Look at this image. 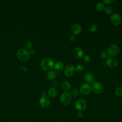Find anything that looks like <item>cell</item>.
Masks as SVG:
<instances>
[{
  "label": "cell",
  "mask_w": 122,
  "mask_h": 122,
  "mask_svg": "<svg viewBox=\"0 0 122 122\" xmlns=\"http://www.w3.org/2000/svg\"><path fill=\"white\" fill-rule=\"evenodd\" d=\"M30 55L29 51L24 48L19 49L16 52L17 59L22 62L27 61L30 58Z\"/></svg>",
  "instance_id": "6da1fadb"
},
{
  "label": "cell",
  "mask_w": 122,
  "mask_h": 122,
  "mask_svg": "<svg viewBox=\"0 0 122 122\" xmlns=\"http://www.w3.org/2000/svg\"><path fill=\"white\" fill-rule=\"evenodd\" d=\"M104 11L107 14H112L113 12V9L111 6H106L104 7Z\"/></svg>",
  "instance_id": "7402d4cb"
},
{
  "label": "cell",
  "mask_w": 122,
  "mask_h": 122,
  "mask_svg": "<svg viewBox=\"0 0 122 122\" xmlns=\"http://www.w3.org/2000/svg\"><path fill=\"white\" fill-rule=\"evenodd\" d=\"M76 40V36L74 35H71L69 37V41L71 42H73Z\"/></svg>",
  "instance_id": "83f0119b"
},
{
  "label": "cell",
  "mask_w": 122,
  "mask_h": 122,
  "mask_svg": "<svg viewBox=\"0 0 122 122\" xmlns=\"http://www.w3.org/2000/svg\"><path fill=\"white\" fill-rule=\"evenodd\" d=\"M53 68L56 71H61L64 68V64L61 61H58L54 64Z\"/></svg>",
  "instance_id": "2e32d148"
},
{
  "label": "cell",
  "mask_w": 122,
  "mask_h": 122,
  "mask_svg": "<svg viewBox=\"0 0 122 122\" xmlns=\"http://www.w3.org/2000/svg\"><path fill=\"white\" fill-rule=\"evenodd\" d=\"M75 106L77 110L78 111V112H82L86 109L87 106V103L84 100L80 99L78 100L76 102Z\"/></svg>",
  "instance_id": "5b68a950"
},
{
  "label": "cell",
  "mask_w": 122,
  "mask_h": 122,
  "mask_svg": "<svg viewBox=\"0 0 122 122\" xmlns=\"http://www.w3.org/2000/svg\"><path fill=\"white\" fill-rule=\"evenodd\" d=\"M120 48L116 44L111 45L107 49V52L111 57H115L117 56L120 52Z\"/></svg>",
  "instance_id": "277c9868"
},
{
  "label": "cell",
  "mask_w": 122,
  "mask_h": 122,
  "mask_svg": "<svg viewBox=\"0 0 122 122\" xmlns=\"http://www.w3.org/2000/svg\"><path fill=\"white\" fill-rule=\"evenodd\" d=\"M48 95L51 97H55L57 94V91L55 88H51L48 92Z\"/></svg>",
  "instance_id": "e0dca14e"
},
{
  "label": "cell",
  "mask_w": 122,
  "mask_h": 122,
  "mask_svg": "<svg viewBox=\"0 0 122 122\" xmlns=\"http://www.w3.org/2000/svg\"><path fill=\"white\" fill-rule=\"evenodd\" d=\"M71 96L67 92H63L60 96V102L64 105H68L71 102Z\"/></svg>",
  "instance_id": "3957f363"
},
{
  "label": "cell",
  "mask_w": 122,
  "mask_h": 122,
  "mask_svg": "<svg viewBox=\"0 0 122 122\" xmlns=\"http://www.w3.org/2000/svg\"><path fill=\"white\" fill-rule=\"evenodd\" d=\"M39 103L41 107L46 108L49 106L50 104V101L49 98L46 96H41L39 100Z\"/></svg>",
  "instance_id": "4fadbf2b"
},
{
  "label": "cell",
  "mask_w": 122,
  "mask_h": 122,
  "mask_svg": "<svg viewBox=\"0 0 122 122\" xmlns=\"http://www.w3.org/2000/svg\"><path fill=\"white\" fill-rule=\"evenodd\" d=\"M92 90L96 94H100L103 91V86L101 82L95 81L92 85Z\"/></svg>",
  "instance_id": "8992f818"
},
{
  "label": "cell",
  "mask_w": 122,
  "mask_h": 122,
  "mask_svg": "<svg viewBox=\"0 0 122 122\" xmlns=\"http://www.w3.org/2000/svg\"><path fill=\"white\" fill-rule=\"evenodd\" d=\"M83 50L79 47H76L73 49L72 51V55L73 57L77 59H81L83 56Z\"/></svg>",
  "instance_id": "8fae6325"
},
{
  "label": "cell",
  "mask_w": 122,
  "mask_h": 122,
  "mask_svg": "<svg viewBox=\"0 0 122 122\" xmlns=\"http://www.w3.org/2000/svg\"><path fill=\"white\" fill-rule=\"evenodd\" d=\"M77 116H78V117L81 118V117H82L83 114H82V112H78L77 114Z\"/></svg>",
  "instance_id": "1f68e13d"
},
{
  "label": "cell",
  "mask_w": 122,
  "mask_h": 122,
  "mask_svg": "<svg viewBox=\"0 0 122 122\" xmlns=\"http://www.w3.org/2000/svg\"><path fill=\"white\" fill-rule=\"evenodd\" d=\"M41 95H42V96H46V92H42Z\"/></svg>",
  "instance_id": "836d02e7"
},
{
  "label": "cell",
  "mask_w": 122,
  "mask_h": 122,
  "mask_svg": "<svg viewBox=\"0 0 122 122\" xmlns=\"http://www.w3.org/2000/svg\"><path fill=\"white\" fill-rule=\"evenodd\" d=\"M106 64L107 66L110 68H115L117 66L118 61L116 58L112 57H110L107 59Z\"/></svg>",
  "instance_id": "7c38bea8"
},
{
  "label": "cell",
  "mask_w": 122,
  "mask_h": 122,
  "mask_svg": "<svg viewBox=\"0 0 122 122\" xmlns=\"http://www.w3.org/2000/svg\"><path fill=\"white\" fill-rule=\"evenodd\" d=\"M61 88L65 92H69L71 89V83L66 81H63L61 83Z\"/></svg>",
  "instance_id": "9a60e30c"
},
{
  "label": "cell",
  "mask_w": 122,
  "mask_h": 122,
  "mask_svg": "<svg viewBox=\"0 0 122 122\" xmlns=\"http://www.w3.org/2000/svg\"><path fill=\"white\" fill-rule=\"evenodd\" d=\"M83 79L86 83L92 84L95 82V77L93 74L91 72H87L84 75Z\"/></svg>",
  "instance_id": "30bf717a"
},
{
  "label": "cell",
  "mask_w": 122,
  "mask_h": 122,
  "mask_svg": "<svg viewBox=\"0 0 122 122\" xmlns=\"http://www.w3.org/2000/svg\"><path fill=\"white\" fill-rule=\"evenodd\" d=\"M83 70H84V67L82 65H81V64L77 65L75 68V71H77L78 72H79V73L82 72L83 71Z\"/></svg>",
  "instance_id": "d4e9b609"
},
{
  "label": "cell",
  "mask_w": 122,
  "mask_h": 122,
  "mask_svg": "<svg viewBox=\"0 0 122 122\" xmlns=\"http://www.w3.org/2000/svg\"><path fill=\"white\" fill-rule=\"evenodd\" d=\"M54 62L53 60L49 58H45L43 59L41 62V67L43 70L45 71H50L53 68Z\"/></svg>",
  "instance_id": "7a4b0ae2"
},
{
  "label": "cell",
  "mask_w": 122,
  "mask_h": 122,
  "mask_svg": "<svg viewBox=\"0 0 122 122\" xmlns=\"http://www.w3.org/2000/svg\"><path fill=\"white\" fill-rule=\"evenodd\" d=\"M56 76V73L53 71H50L47 73V77L50 80H54Z\"/></svg>",
  "instance_id": "ac0fdd59"
},
{
  "label": "cell",
  "mask_w": 122,
  "mask_h": 122,
  "mask_svg": "<svg viewBox=\"0 0 122 122\" xmlns=\"http://www.w3.org/2000/svg\"><path fill=\"white\" fill-rule=\"evenodd\" d=\"M114 1V0H103L102 1V2L104 4H110L112 3H113Z\"/></svg>",
  "instance_id": "f1b7e54d"
},
{
  "label": "cell",
  "mask_w": 122,
  "mask_h": 122,
  "mask_svg": "<svg viewBox=\"0 0 122 122\" xmlns=\"http://www.w3.org/2000/svg\"><path fill=\"white\" fill-rule=\"evenodd\" d=\"M115 93L117 97L122 98V87H118L115 89Z\"/></svg>",
  "instance_id": "ffe728a7"
},
{
  "label": "cell",
  "mask_w": 122,
  "mask_h": 122,
  "mask_svg": "<svg viewBox=\"0 0 122 122\" xmlns=\"http://www.w3.org/2000/svg\"><path fill=\"white\" fill-rule=\"evenodd\" d=\"M97 29V26L95 24H92V25L90 27V31L92 32H94L96 31Z\"/></svg>",
  "instance_id": "4316f807"
},
{
  "label": "cell",
  "mask_w": 122,
  "mask_h": 122,
  "mask_svg": "<svg viewBox=\"0 0 122 122\" xmlns=\"http://www.w3.org/2000/svg\"><path fill=\"white\" fill-rule=\"evenodd\" d=\"M100 56L103 59H107L109 57V54H108V52L106 51H102L100 53Z\"/></svg>",
  "instance_id": "cb8c5ba5"
},
{
  "label": "cell",
  "mask_w": 122,
  "mask_h": 122,
  "mask_svg": "<svg viewBox=\"0 0 122 122\" xmlns=\"http://www.w3.org/2000/svg\"><path fill=\"white\" fill-rule=\"evenodd\" d=\"M79 93V91L78 89L77 88H73L72 89L70 92V94L71 95V96L72 97H76L77 95H78Z\"/></svg>",
  "instance_id": "603a6c76"
},
{
  "label": "cell",
  "mask_w": 122,
  "mask_h": 122,
  "mask_svg": "<svg viewBox=\"0 0 122 122\" xmlns=\"http://www.w3.org/2000/svg\"><path fill=\"white\" fill-rule=\"evenodd\" d=\"M21 69L22 70H23V71H27V68H26V67H24V66H21Z\"/></svg>",
  "instance_id": "d6a6232c"
},
{
  "label": "cell",
  "mask_w": 122,
  "mask_h": 122,
  "mask_svg": "<svg viewBox=\"0 0 122 122\" xmlns=\"http://www.w3.org/2000/svg\"><path fill=\"white\" fill-rule=\"evenodd\" d=\"M92 91V87L90 84L84 83H83L80 88V92L84 95H88Z\"/></svg>",
  "instance_id": "ba28073f"
},
{
  "label": "cell",
  "mask_w": 122,
  "mask_h": 122,
  "mask_svg": "<svg viewBox=\"0 0 122 122\" xmlns=\"http://www.w3.org/2000/svg\"><path fill=\"white\" fill-rule=\"evenodd\" d=\"M95 8L97 11H101L104 10V4L102 2H99L96 4Z\"/></svg>",
  "instance_id": "d6986e66"
},
{
  "label": "cell",
  "mask_w": 122,
  "mask_h": 122,
  "mask_svg": "<svg viewBox=\"0 0 122 122\" xmlns=\"http://www.w3.org/2000/svg\"><path fill=\"white\" fill-rule=\"evenodd\" d=\"M30 54L31 55H33L34 54H35L36 53V50L35 49H31L30 50V51H29Z\"/></svg>",
  "instance_id": "f546056e"
},
{
  "label": "cell",
  "mask_w": 122,
  "mask_h": 122,
  "mask_svg": "<svg viewBox=\"0 0 122 122\" xmlns=\"http://www.w3.org/2000/svg\"><path fill=\"white\" fill-rule=\"evenodd\" d=\"M52 85L53 86V88H55L58 85V82L57 81H53L52 82Z\"/></svg>",
  "instance_id": "4dcf8cb0"
},
{
  "label": "cell",
  "mask_w": 122,
  "mask_h": 122,
  "mask_svg": "<svg viewBox=\"0 0 122 122\" xmlns=\"http://www.w3.org/2000/svg\"><path fill=\"white\" fill-rule=\"evenodd\" d=\"M81 27L79 24H75L73 25L71 29V32L74 35L79 34L81 32Z\"/></svg>",
  "instance_id": "5bb4252c"
},
{
  "label": "cell",
  "mask_w": 122,
  "mask_h": 122,
  "mask_svg": "<svg viewBox=\"0 0 122 122\" xmlns=\"http://www.w3.org/2000/svg\"><path fill=\"white\" fill-rule=\"evenodd\" d=\"M24 45L26 50H30L32 47V43L30 41L26 40L24 42Z\"/></svg>",
  "instance_id": "44dd1931"
},
{
  "label": "cell",
  "mask_w": 122,
  "mask_h": 122,
  "mask_svg": "<svg viewBox=\"0 0 122 122\" xmlns=\"http://www.w3.org/2000/svg\"><path fill=\"white\" fill-rule=\"evenodd\" d=\"M75 72V67L72 64L68 65L64 69V73L67 77H71Z\"/></svg>",
  "instance_id": "9c48e42d"
},
{
  "label": "cell",
  "mask_w": 122,
  "mask_h": 122,
  "mask_svg": "<svg viewBox=\"0 0 122 122\" xmlns=\"http://www.w3.org/2000/svg\"><path fill=\"white\" fill-rule=\"evenodd\" d=\"M91 58L89 55H85L83 57V61L85 63H89L91 61Z\"/></svg>",
  "instance_id": "484cf974"
},
{
  "label": "cell",
  "mask_w": 122,
  "mask_h": 122,
  "mask_svg": "<svg viewBox=\"0 0 122 122\" xmlns=\"http://www.w3.org/2000/svg\"><path fill=\"white\" fill-rule=\"evenodd\" d=\"M111 23L115 26L119 25L122 22V18L120 14L117 13H113L110 17Z\"/></svg>",
  "instance_id": "52a82bcc"
}]
</instances>
